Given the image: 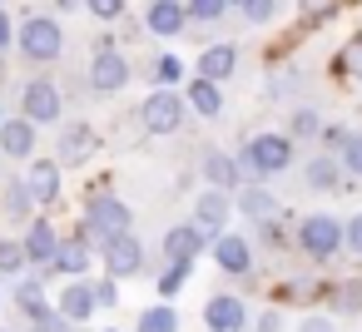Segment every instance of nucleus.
Here are the masks:
<instances>
[{
	"label": "nucleus",
	"instance_id": "f3484780",
	"mask_svg": "<svg viewBox=\"0 0 362 332\" xmlns=\"http://www.w3.org/2000/svg\"><path fill=\"white\" fill-rule=\"evenodd\" d=\"M233 65H238V50H233V45H214V50H204V60H199V75L218 85L223 75H233Z\"/></svg>",
	"mask_w": 362,
	"mask_h": 332
},
{
	"label": "nucleus",
	"instance_id": "72a5a7b5",
	"mask_svg": "<svg viewBox=\"0 0 362 332\" xmlns=\"http://www.w3.org/2000/svg\"><path fill=\"white\" fill-rule=\"evenodd\" d=\"M243 16H248V20H268V16H273V0H248Z\"/></svg>",
	"mask_w": 362,
	"mask_h": 332
},
{
	"label": "nucleus",
	"instance_id": "9d476101",
	"mask_svg": "<svg viewBox=\"0 0 362 332\" xmlns=\"http://www.w3.org/2000/svg\"><path fill=\"white\" fill-rule=\"evenodd\" d=\"M199 248H204V228H199V223H179V228L164 233V253H169L174 263H194Z\"/></svg>",
	"mask_w": 362,
	"mask_h": 332
},
{
	"label": "nucleus",
	"instance_id": "a211bd4d",
	"mask_svg": "<svg viewBox=\"0 0 362 332\" xmlns=\"http://www.w3.org/2000/svg\"><path fill=\"white\" fill-rule=\"evenodd\" d=\"M149 25H154V35H179L184 30V6H179V0H154V6H149Z\"/></svg>",
	"mask_w": 362,
	"mask_h": 332
},
{
	"label": "nucleus",
	"instance_id": "6ab92c4d",
	"mask_svg": "<svg viewBox=\"0 0 362 332\" xmlns=\"http://www.w3.org/2000/svg\"><path fill=\"white\" fill-rule=\"evenodd\" d=\"M214 253H218V268H223V273H248V263H253L243 238H218Z\"/></svg>",
	"mask_w": 362,
	"mask_h": 332
},
{
	"label": "nucleus",
	"instance_id": "79ce46f5",
	"mask_svg": "<svg viewBox=\"0 0 362 332\" xmlns=\"http://www.w3.org/2000/svg\"><path fill=\"white\" fill-rule=\"evenodd\" d=\"M228 6H248V0H228Z\"/></svg>",
	"mask_w": 362,
	"mask_h": 332
},
{
	"label": "nucleus",
	"instance_id": "423d86ee",
	"mask_svg": "<svg viewBox=\"0 0 362 332\" xmlns=\"http://www.w3.org/2000/svg\"><path fill=\"white\" fill-rule=\"evenodd\" d=\"M25 119H30V124H50V119H60V90L45 85V80H35V85L25 90Z\"/></svg>",
	"mask_w": 362,
	"mask_h": 332
},
{
	"label": "nucleus",
	"instance_id": "dca6fc26",
	"mask_svg": "<svg viewBox=\"0 0 362 332\" xmlns=\"http://www.w3.org/2000/svg\"><path fill=\"white\" fill-rule=\"evenodd\" d=\"M25 253H30V263H55V253H60V243H55V228H50L45 218H35V223H30V238H25Z\"/></svg>",
	"mask_w": 362,
	"mask_h": 332
},
{
	"label": "nucleus",
	"instance_id": "c9c22d12",
	"mask_svg": "<svg viewBox=\"0 0 362 332\" xmlns=\"http://www.w3.org/2000/svg\"><path fill=\"white\" fill-rule=\"evenodd\" d=\"M342 60H347V65H352V70L362 75V35H357V40H352V45L342 50Z\"/></svg>",
	"mask_w": 362,
	"mask_h": 332
},
{
	"label": "nucleus",
	"instance_id": "4be33fe9",
	"mask_svg": "<svg viewBox=\"0 0 362 332\" xmlns=\"http://www.w3.org/2000/svg\"><path fill=\"white\" fill-rule=\"evenodd\" d=\"M204 174L214 179V189H228V184L238 179V164H233L228 154H209V159H204Z\"/></svg>",
	"mask_w": 362,
	"mask_h": 332
},
{
	"label": "nucleus",
	"instance_id": "e433bc0d",
	"mask_svg": "<svg viewBox=\"0 0 362 332\" xmlns=\"http://www.w3.org/2000/svg\"><path fill=\"white\" fill-rule=\"evenodd\" d=\"M347 248H352V253H362V213L347 223Z\"/></svg>",
	"mask_w": 362,
	"mask_h": 332
},
{
	"label": "nucleus",
	"instance_id": "a878e982",
	"mask_svg": "<svg viewBox=\"0 0 362 332\" xmlns=\"http://www.w3.org/2000/svg\"><path fill=\"white\" fill-rule=\"evenodd\" d=\"M25 243H0V273H21L25 268Z\"/></svg>",
	"mask_w": 362,
	"mask_h": 332
},
{
	"label": "nucleus",
	"instance_id": "b1692460",
	"mask_svg": "<svg viewBox=\"0 0 362 332\" xmlns=\"http://www.w3.org/2000/svg\"><path fill=\"white\" fill-rule=\"evenodd\" d=\"M139 332H179V317H174V307H149V312L139 317Z\"/></svg>",
	"mask_w": 362,
	"mask_h": 332
},
{
	"label": "nucleus",
	"instance_id": "7ed1b4c3",
	"mask_svg": "<svg viewBox=\"0 0 362 332\" xmlns=\"http://www.w3.org/2000/svg\"><path fill=\"white\" fill-rule=\"evenodd\" d=\"M347 243V228H337V218H327V213H313V218H303V248H308V258H332L337 248Z\"/></svg>",
	"mask_w": 362,
	"mask_h": 332
},
{
	"label": "nucleus",
	"instance_id": "bb28decb",
	"mask_svg": "<svg viewBox=\"0 0 362 332\" xmlns=\"http://www.w3.org/2000/svg\"><path fill=\"white\" fill-rule=\"evenodd\" d=\"M16 297H21V307H25L30 317H35V312H45V287H40V283H21V292H16Z\"/></svg>",
	"mask_w": 362,
	"mask_h": 332
},
{
	"label": "nucleus",
	"instance_id": "ddd939ff",
	"mask_svg": "<svg viewBox=\"0 0 362 332\" xmlns=\"http://www.w3.org/2000/svg\"><path fill=\"white\" fill-rule=\"evenodd\" d=\"M100 149V139H95V129H85V124H75L65 139H60V164H85L90 154Z\"/></svg>",
	"mask_w": 362,
	"mask_h": 332
},
{
	"label": "nucleus",
	"instance_id": "37998d69",
	"mask_svg": "<svg viewBox=\"0 0 362 332\" xmlns=\"http://www.w3.org/2000/svg\"><path fill=\"white\" fill-rule=\"evenodd\" d=\"M0 124H6V119H0Z\"/></svg>",
	"mask_w": 362,
	"mask_h": 332
},
{
	"label": "nucleus",
	"instance_id": "393cba45",
	"mask_svg": "<svg viewBox=\"0 0 362 332\" xmlns=\"http://www.w3.org/2000/svg\"><path fill=\"white\" fill-rule=\"evenodd\" d=\"M308 184H313V189H332V184H337V164H332V159H313V164H308Z\"/></svg>",
	"mask_w": 362,
	"mask_h": 332
},
{
	"label": "nucleus",
	"instance_id": "f8f14e48",
	"mask_svg": "<svg viewBox=\"0 0 362 332\" xmlns=\"http://www.w3.org/2000/svg\"><path fill=\"white\" fill-rule=\"evenodd\" d=\"M95 307H100V297H95V287H85V283H70V287L60 292V317H70V322H85Z\"/></svg>",
	"mask_w": 362,
	"mask_h": 332
},
{
	"label": "nucleus",
	"instance_id": "cd10ccee",
	"mask_svg": "<svg viewBox=\"0 0 362 332\" xmlns=\"http://www.w3.org/2000/svg\"><path fill=\"white\" fill-rule=\"evenodd\" d=\"M189 11H194V20H218L228 11V0H189Z\"/></svg>",
	"mask_w": 362,
	"mask_h": 332
},
{
	"label": "nucleus",
	"instance_id": "5701e85b",
	"mask_svg": "<svg viewBox=\"0 0 362 332\" xmlns=\"http://www.w3.org/2000/svg\"><path fill=\"white\" fill-rule=\"evenodd\" d=\"M238 208H243L248 218H263V223L273 218V198H268L263 189H243V194H238Z\"/></svg>",
	"mask_w": 362,
	"mask_h": 332
},
{
	"label": "nucleus",
	"instance_id": "58836bf2",
	"mask_svg": "<svg viewBox=\"0 0 362 332\" xmlns=\"http://www.w3.org/2000/svg\"><path fill=\"white\" fill-rule=\"evenodd\" d=\"M357 302H362V287H357V283H352V287H342V307H357Z\"/></svg>",
	"mask_w": 362,
	"mask_h": 332
},
{
	"label": "nucleus",
	"instance_id": "39448f33",
	"mask_svg": "<svg viewBox=\"0 0 362 332\" xmlns=\"http://www.w3.org/2000/svg\"><path fill=\"white\" fill-rule=\"evenodd\" d=\"M288 159H293V144L283 134H263V139L248 144V164L258 174H278V169H288Z\"/></svg>",
	"mask_w": 362,
	"mask_h": 332
},
{
	"label": "nucleus",
	"instance_id": "20e7f679",
	"mask_svg": "<svg viewBox=\"0 0 362 332\" xmlns=\"http://www.w3.org/2000/svg\"><path fill=\"white\" fill-rule=\"evenodd\" d=\"M179 119H184V100H179L174 90H154V95L144 100V124H149L154 134H174Z\"/></svg>",
	"mask_w": 362,
	"mask_h": 332
},
{
	"label": "nucleus",
	"instance_id": "7c9ffc66",
	"mask_svg": "<svg viewBox=\"0 0 362 332\" xmlns=\"http://www.w3.org/2000/svg\"><path fill=\"white\" fill-rule=\"evenodd\" d=\"M179 75H184V65H179L174 55H159V80H164V85H174Z\"/></svg>",
	"mask_w": 362,
	"mask_h": 332
},
{
	"label": "nucleus",
	"instance_id": "ea45409f",
	"mask_svg": "<svg viewBox=\"0 0 362 332\" xmlns=\"http://www.w3.org/2000/svg\"><path fill=\"white\" fill-rule=\"evenodd\" d=\"M258 332H278V312H268V317L258 322Z\"/></svg>",
	"mask_w": 362,
	"mask_h": 332
},
{
	"label": "nucleus",
	"instance_id": "a19ab883",
	"mask_svg": "<svg viewBox=\"0 0 362 332\" xmlns=\"http://www.w3.org/2000/svg\"><path fill=\"white\" fill-rule=\"evenodd\" d=\"M6 45H11V20L0 16V50H6Z\"/></svg>",
	"mask_w": 362,
	"mask_h": 332
},
{
	"label": "nucleus",
	"instance_id": "2f4dec72",
	"mask_svg": "<svg viewBox=\"0 0 362 332\" xmlns=\"http://www.w3.org/2000/svg\"><path fill=\"white\" fill-rule=\"evenodd\" d=\"M90 11H95L100 20H115V16L124 11V0H90Z\"/></svg>",
	"mask_w": 362,
	"mask_h": 332
},
{
	"label": "nucleus",
	"instance_id": "aec40b11",
	"mask_svg": "<svg viewBox=\"0 0 362 332\" xmlns=\"http://www.w3.org/2000/svg\"><path fill=\"white\" fill-rule=\"evenodd\" d=\"M55 268H60V273H70V278H80V273L90 268V248H85V238H70V243H60V253H55Z\"/></svg>",
	"mask_w": 362,
	"mask_h": 332
},
{
	"label": "nucleus",
	"instance_id": "412c9836",
	"mask_svg": "<svg viewBox=\"0 0 362 332\" xmlns=\"http://www.w3.org/2000/svg\"><path fill=\"white\" fill-rule=\"evenodd\" d=\"M189 100H194V109H199V114H218V109H223V95H218V85H214V80H204V75L194 80Z\"/></svg>",
	"mask_w": 362,
	"mask_h": 332
},
{
	"label": "nucleus",
	"instance_id": "2eb2a0df",
	"mask_svg": "<svg viewBox=\"0 0 362 332\" xmlns=\"http://www.w3.org/2000/svg\"><path fill=\"white\" fill-rule=\"evenodd\" d=\"M194 213H199V228H204V233L223 228V218H228V198H223V189H209V194H199Z\"/></svg>",
	"mask_w": 362,
	"mask_h": 332
},
{
	"label": "nucleus",
	"instance_id": "f03ea898",
	"mask_svg": "<svg viewBox=\"0 0 362 332\" xmlns=\"http://www.w3.org/2000/svg\"><path fill=\"white\" fill-rule=\"evenodd\" d=\"M60 45H65V35H60V25H55L50 16H30V20L21 25V50H25L30 60H55Z\"/></svg>",
	"mask_w": 362,
	"mask_h": 332
},
{
	"label": "nucleus",
	"instance_id": "f704fd0d",
	"mask_svg": "<svg viewBox=\"0 0 362 332\" xmlns=\"http://www.w3.org/2000/svg\"><path fill=\"white\" fill-rule=\"evenodd\" d=\"M95 297H100V307H115V302H119V287H115V278H110V283H100V287H95Z\"/></svg>",
	"mask_w": 362,
	"mask_h": 332
},
{
	"label": "nucleus",
	"instance_id": "c85d7f7f",
	"mask_svg": "<svg viewBox=\"0 0 362 332\" xmlns=\"http://www.w3.org/2000/svg\"><path fill=\"white\" fill-rule=\"evenodd\" d=\"M189 268H194V263H174V268L159 278V292H164V297H174V292H179V283L189 278Z\"/></svg>",
	"mask_w": 362,
	"mask_h": 332
},
{
	"label": "nucleus",
	"instance_id": "0eeeda50",
	"mask_svg": "<svg viewBox=\"0 0 362 332\" xmlns=\"http://www.w3.org/2000/svg\"><path fill=\"white\" fill-rule=\"evenodd\" d=\"M139 263H144V248H139L129 233H119V238L105 248V268H110V278H129V273H139Z\"/></svg>",
	"mask_w": 362,
	"mask_h": 332
},
{
	"label": "nucleus",
	"instance_id": "4468645a",
	"mask_svg": "<svg viewBox=\"0 0 362 332\" xmlns=\"http://www.w3.org/2000/svg\"><path fill=\"white\" fill-rule=\"evenodd\" d=\"M0 149L16 154V159H25V154L35 149V124H30V119H11V124H0Z\"/></svg>",
	"mask_w": 362,
	"mask_h": 332
},
{
	"label": "nucleus",
	"instance_id": "1a4fd4ad",
	"mask_svg": "<svg viewBox=\"0 0 362 332\" xmlns=\"http://www.w3.org/2000/svg\"><path fill=\"white\" fill-rule=\"evenodd\" d=\"M25 194H30V203H55V194H60V169H55L50 159H35V169L25 174Z\"/></svg>",
	"mask_w": 362,
	"mask_h": 332
},
{
	"label": "nucleus",
	"instance_id": "9b49d317",
	"mask_svg": "<svg viewBox=\"0 0 362 332\" xmlns=\"http://www.w3.org/2000/svg\"><path fill=\"white\" fill-rule=\"evenodd\" d=\"M90 80H95V90H124V85H129V65H124L119 55L100 50L95 65H90Z\"/></svg>",
	"mask_w": 362,
	"mask_h": 332
},
{
	"label": "nucleus",
	"instance_id": "c756f323",
	"mask_svg": "<svg viewBox=\"0 0 362 332\" xmlns=\"http://www.w3.org/2000/svg\"><path fill=\"white\" fill-rule=\"evenodd\" d=\"M65 322H70V317H55L50 307H45V312H35V332H65Z\"/></svg>",
	"mask_w": 362,
	"mask_h": 332
},
{
	"label": "nucleus",
	"instance_id": "4c0bfd02",
	"mask_svg": "<svg viewBox=\"0 0 362 332\" xmlns=\"http://www.w3.org/2000/svg\"><path fill=\"white\" fill-rule=\"evenodd\" d=\"M298 332H332V322H327V317H308Z\"/></svg>",
	"mask_w": 362,
	"mask_h": 332
},
{
	"label": "nucleus",
	"instance_id": "f257e3e1",
	"mask_svg": "<svg viewBox=\"0 0 362 332\" xmlns=\"http://www.w3.org/2000/svg\"><path fill=\"white\" fill-rule=\"evenodd\" d=\"M129 228V208L119 203V198H95L90 203V218H85V233L100 243V248H110L119 233Z\"/></svg>",
	"mask_w": 362,
	"mask_h": 332
},
{
	"label": "nucleus",
	"instance_id": "6e6552de",
	"mask_svg": "<svg viewBox=\"0 0 362 332\" xmlns=\"http://www.w3.org/2000/svg\"><path fill=\"white\" fill-rule=\"evenodd\" d=\"M204 322H209L214 332H243L248 312H243V302H238V297H209V307H204Z\"/></svg>",
	"mask_w": 362,
	"mask_h": 332
},
{
	"label": "nucleus",
	"instance_id": "473e14b6",
	"mask_svg": "<svg viewBox=\"0 0 362 332\" xmlns=\"http://www.w3.org/2000/svg\"><path fill=\"white\" fill-rule=\"evenodd\" d=\"M347 169H352V174H362V134H352V139H347Z\"/></svg>",
	"mask_w": 362,
	"mask_h": 332
}]
</instances>
